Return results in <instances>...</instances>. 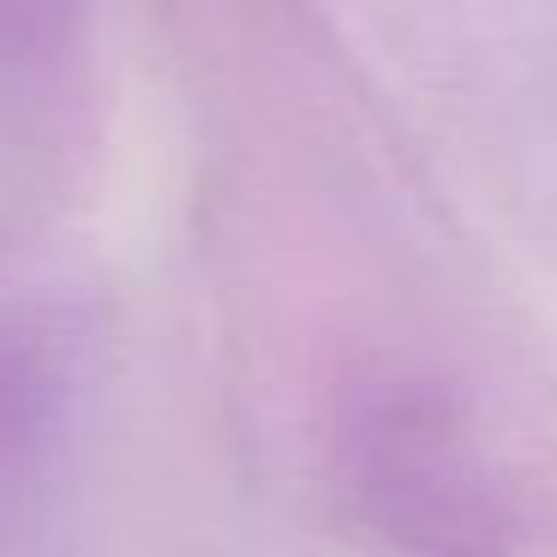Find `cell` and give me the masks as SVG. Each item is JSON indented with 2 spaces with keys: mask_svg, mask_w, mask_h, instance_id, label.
<instances>
[{
  "mask_svg": "<svg viewBox=\"0 0 557 557\" xmlns=\"http://www.w3.org/2000/svg\"><path fill=\"white\" fill-rule=\"evenodd\" d=\"M90 126L78 25L49 7H0V246H13L73 174Z\"/></svg>",
  "mask_w": 557,
  "mask_h": 557,
  "instance_id": "2",
  "label": "cell"
},
{
  "mask_svg": "<svg viewBox=\"0 0 557 557\" xmlns=\"http://www.w3.org/2000/svg\"><path fill=\"white\" fill-rule=\"evenodd\" d=\"M54 401V360L25 324H0V497L37 449Z\"/></svg>",
  "mask_w": 557,
  "mask_h": 557,
  "instance_id": "3",
  "label": "cell"
},
{
  "mask_svg": "<svg viewBox=\"0 0 557 557\" xmlns=\"http://www.w3.org/2000/svg\"><path fill=\"white\" fill-rule=\"evenodd\" d=\"M366 516L420 557H497L504 509L473 461L449 401L432 389H377L348 432Z\"/></svg>",
  "mask_w": 557,
  "mask_h": 557,
  "instance_id": "1",
  "label": "cell"
}]
</instances>
